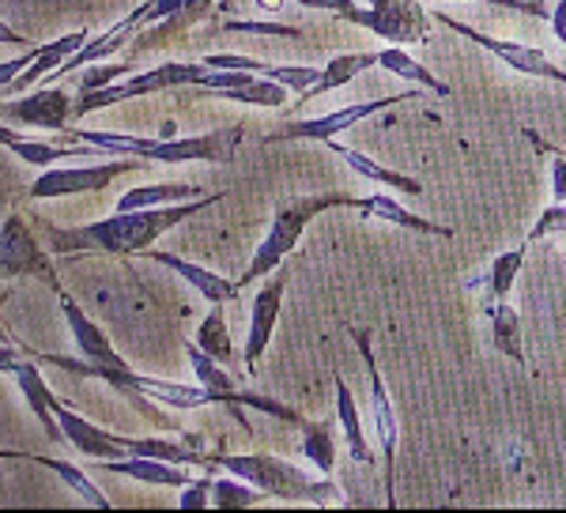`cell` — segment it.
<instances>
[{
	"label": "cell",
	"mask_w": 566,
	"mask_h": 513,
	"mask_svg": "<svg viewBox=\"0 0 566 513\" xmlns=\"http://www.w3.org/2000/svg\"><path fill=\"white\" fill-rule=\"evenodd\" d=\"M34 355V352H31ZM42 363H53L57 370H69V374H80V378H98L106 385H114L129 405L140 411L144 419H151L159 430H170L178 427L167 411H159L155 405H167V408H178V411H193V408H208V405H223L231 411H239V423L242 419V408H258L264 416L280 419V423H295L303 430V411L280 405V400L264 397V392H245V389H234V392H223V389H208V385H181V381H163V378H148V374H136L129 363H95V359H69V355H34Z\"/></svg>",
	"instance_id": "6da1fadb"
},
{
	"label": "cell",
	"mask_w": 566,
	"mask_h": 513,
	"mask_svg": "<svg viewBox=\"0 0 566 513\" xmlns=\"http://www.w3.org/2000/svg\"><path fill=\"white\" fill-rule=\"evenodd\" d=\"M227 192H205L197 200H181V205L167 208H140V212H117L109 219L84 227H57L50 219H42V231L50 238L53 253H109V256H136L151 250V242H159L167 231H175L178 223L193 219L208 208H216Z\"/></svg>",
	"instance_id": "7a4b0ae2"
},
{
	"label": "cell",
	"mask_w": 566,
	"mask_h": 513,
	"mask_svg": "<svg viewBox=\"0 0 566 513\" xmlns=\"http://www.w3.org/2000/svg\"><path fill=\"white\" fill-rule=\"evenodd\" d=\"M69 144H87L95 151L109 155H136L144 163H231L239 155L245 128L227 125L205 136H129V133H98V128H65Z\"/></svg>",
	"instance_id": "3957f363"
},
{
	"label": "cell",
	"mask_w": 566,
	"mask_h": 513,
	"mask_svg": "<svg viewBox=\"0 0 566 513\" xmlns=\"http://www.w3.org/2000/svg\"><path fill=\"white\" fill-rule=\"evenodd\" d=\"M212 457V469H223L239 480L253 483L258 491L272 494L283 502H344L340 488L333 480H314L298 464L283 461L272 453H208Z\"/></svg>",
	"instance_id": "277c9868"
},
{
	"label": "cell",
	"mask_w": 566,
	"mask_h": 513,
	"mask_svg": "<svg viewBox=\"0 0 566 513\" xmlns=\"http://www.w3.org/2000/svg\"><path fill=\"white\" fill-rule=\"evenodd\" d=\"M355 200L359 197H348V192H314V197H298V200H287V205H280L276 212H272V227L269 234H264V242L258 245V253H253L250 269L242 272L239 283L242 287H250V283H261L269 272H276L283 261H287V253L298 245V238L310 227V219H317L322 212H333V208H355Z\"/></svg>",
	"instance_id": "5b68a950"
},
{
	"label": "cell",
	"mask_w": 566,
	"mask_h": 513,
	"mask_svg": "<svg viewBox=\"0 0 566 513\" xmlns=\"http://www.w3.org/2000/svg\"><path fill=\"white\" fill-rule=\"evenodd\" d=\"M344 23L386 39V45H427L431 42V15L419 0H363Z\"/></svg>",
	"instance_id": "8992f818"
},
{
	"label": "cell",
	"mask_w": 566,
	"mask_h": 513,
	"mask_svg": "<svg viewBox=\"0 0 566 513\" xmlns=\"http://www.w3.org/2000/svg\"><path fill=\"white\" fill-rule=\"evenodd\" d=\"M348 336L352 344L359 347V359L367 366V381H370V423H374V435L381 442V457H386V488H389V506H397V494H392V483H397V411H392V400H389V389L381 381V370H378V359H374V344H370V333L367 328H355L348 325Z\"/></svg>",
	"instance_id": "52a82bcc"
},
{
	"label": "cell",
	"mask_w": 566,
	"mask_h": 513,
	"mask_svg": "<svg viewBox=\"0 0 566 513\" xmlns=\"http://www.w3.org/2000/svg\"><path fill=\"white\" fill-rule=\"evenodd\" d=\"M212 12V0H148L136 12H129V20L136 27H155V31H140L129 45V57H144L155 45L178 39L181 31H189L193 23H200Z\"/></svg>",
	"instance_id": "ba28073f"
},
{
	"label": "cell",
	"mask_w": 566,
	"mask_h": 513,
	"mask_svg": "<svg viewBox=\"0 0 566 513\" xmlns=\"http://www.w3.org/2000/svg\"><path fill=\"white\" fill-rule=\"evenodd\" d=\"M434 20L442 27H450L453 34H461L464 42L480 45V50H488L491 57H499L506 69L522 72V76H533V80H552V84H563L566 87V72L547 57L544 50H536V45H525V42H506V39H491V34H480L476 27L453 20L450 12H434Z\"/></svg>",
	"instance_id": "9c48e42d"
},
{
	"label": "cell",
	"mask_w": 566,
	"mask_h": 513,
	"mask_svg": "<svg viewBox=\"0 0 566 513\" xmlns=\"http://www.w3.org/2000/svg\"><path fill=\"white\" fill-rule=\"evenodd\" d=\"M419 91H392V95H381V98H370V103H355V106H344V109H333V114H322V117H310V122H287L276 133L264 136V144H287V140H336L340 133H348L355 122H363V117H374L381 114V109L397 106V103H408V98H416Z\"/></svg>",
	"instance_id": "30bf717a"
},
{
	"label": "cell",
	"mask_w": 566,
	"mask_h": 513,
	"mask_svg": "<svg viewBox=\"0 0 566 513\" xmlns=\"http://www.w3.org/2000/svg\"><path fill=\"white\" fill-rule=\"evenodd\" d=\"M0 272H4V280L34 276V280H42L50 291H65V283H61L53 261L42 253V242L31 234L27 219L15 216V212L4 219V231H0Z\"/></svg>",
	"instance_id": "8fae6325"
},
{
	"label": "cell",
	"mask_w": 566,
	"mask_h": 513,
	"mask_svg": "<svg viewBox=\"0 0 566 513\" xmlns=\"http://www.w3.org/2000/svg\"><path fill=\"white\" fill-rule=\"evenodd\" d=\"M144 167V159H117V163H98V167H45L42 178L27 189L31 200H57V197H76V192H98L106 189L109 181L125 178V174H136Z\"/></svg>",
	"instance_id": "7c38bea8"
},
{
	"label": "cell",
	"mask_w": 566,
	"mask_h": 513,
	"mask_svg": "<svg viewBox=\"0 0 566 513\" xmlns=\"http://www.w3.org/2000/svg\"><path fill=\"white\" fill-rule=\"evenodd\" d=\"M34 355H15V344L4 336V347H0V370L4 374H12L15 381H20V389H23V400L31 405L34 411V419L42 423V435L50 438V442H69V435H65V427H61V419H57V411H53V400H57V392H50V385L42 381V374H39V366L31 363Z\"/></svg>",
	"instance_id": "4fadbf2b"
},
{
	"label": "cell",
	"mask_w": 566,
	"mask_h": 513,
	"mask_svg": "<svg viewBox=\"0 0 566 513\" xmlns=\"http://www.w3.org/2000/svg\"><path fill=\"white\" fill-rule=\"evenodd\" d=\"M72 114H76V98L57 84H45L42 91H34V95L4 98V103H0V122L4 125L45 128V133H65Z\"/></svg>",
	"instance_id": "5bb4252c"
},
{
	"label": "cell",
	"mask_w": 566,
	"mask_h": 513,
	"mask_svg": "<svg viewBox=\"0 0 566 513\" xmlns=\"http://www.w3.org/2000/svg\"><path fill=\"white\" fill-rule=\"evenodd\" d=\"M291 269L280 264L272 276L261 280L258 295H253V314H250V336H245V374H258L261 370V355L269 352V341L276 333V321H280V306H283V291H287Z\"/></svg>",
	"instance_id": "9a60e30c"
},
{
	"label": "cell",
	"mask_w": 566,
	"mask_h": 513,
	"mask_svg": "<svg viewBox=\"0 0 566 513\" xmlns=\"http://www.w3.org/2000/svg\"><path fill=\"white\" fill-rule=\"evenodd\" d=\"M140 256H144V261L163 264V269H170V272H178V276L186 280L200 299L212 302V306H216V302H231V299H239V291H242V283H239V280H223V276H219V272L200 269V264L186 261V256H178V253H167V250H144Z\"/></svg>",
	"instance_id": "2e32d148"
},
{
	"label": "cell",
	"mask_w": 566,
	"mask_h": 513,
	"mask_svg": "<svg viewBox=\"0 0 566 513\" xmlns=\"http://www.w3.org/2000/svg\"><path fill=\"white\" fill-rule=\"evenodd\" d=\"M525 253H528V242H522L517 250H506L499 253L495 261H491L488 272H480V276L464 280V291H472V295L480 299V310L488 314L495 302H506L510 299V287H514L517 272H522L525 264Z\"/></svg>",
	"instance_id": "e0dca14e"
},
{
	"label": "cell",
	"mask_w": 566,
	"mask_h": 513,
	"mask_svg": "<svg viewBox=\"0 0 566 513\" xmlns=\"http://www.w3.org/2000/svg\"><path fill=\"white\" fill-rule=\"evenodd\" d=\"M355 212L359 219H381V223H392L400 231H412V234H427V238H453V227L431 223V219L408 212L405 205H397L386 192H374V197H359L355 200Z\"/></svg>",
	"instance_id": "ac0fdd59"
},
{
	"label": "cell",
	"mask_w": 566,
	"mask_h": 513,
	"mask_svg": "<svg viewBox=\"0 0 566 513\" xmlns=\"http://www.w3.org/2000/svg\"><path fill=\"white\" fill-rule=\"evenodd\" d=\"M106 472L114 475H129V480L151 483V488H189V472L186 464L163 461V457H114V461H98Z\"/></svg>",
	"instance_id": "d6986e66"
},
{
	"label": "cell",
	"mask_w": 566,
	"mask_h": 513,
	"mask_svg": "<svg viewBox=\"0 0 566 513\" xmlns=\"http://www.w3.org/2000/svg\"><path fill=\"white\" fill-rule=\"evenodd\" d=\"M57 299H61V314H65V321H69L72 341H76V347H80V355H84V359H95V363H125L122 355L114 352L109 336L84 314V310L76 306V299H72L69 291H57Z\"/></svg>",
	"instance_id": "ffe728a7"
},
{
	"label": "cell",
	"mask_w": 566,
	"mask_h": 513,
	"mask_svg": "<svg viewBox=\"0 0 566 513\" xmlns=\"http://www.w3.org/2000/svg\"><path fill=\"white\" fill-rule=\"evenodd\" d=\"M140 34V27H136L129 15H125L122 23H114L109 31H103V34H95L87 45H80L72 57L61 64L57 72H53L45 84H57V80H65V76H72L76 69H84V64H95V61H103V57H109V53H117V50H125V45H133V39Z\"/></svg>",
	"instance_id": "44dd1931"
},
{
	"label": "cell",
	"mask_w": 566,
	"mask_h": 513,
	"mask_svg": "<svg viewBox=\"0 0 566 513\" xmlns=\"http://www.w3.org/2000/svg\"><path fill=\"white\" fill-rule=\"evenodd\" d=\"M378 64V50H359V53H340V57H333L322 69V80H317L314 87L303 91V95L295 98V106H291V114H298L310 98H317V95H328V91H336V87H344V84H352L355 76H363L367 69H374Z\"/></svg>",
	"instance_id": "7402d4cb"
},
{
	"label": "cell",
	"mask_w": 566,
	"mask_h": 513,
	"mask_svg": "<svg viewBox=\"0 0 566 513\" xmlns=\"http://www.w3.org/2000/svg\"><path fill=\"white\" fill-rule=\"evenodd\" d=\"M328 151L340 155V159L348 163V167H352L355 174H359V178H367V181H381V186H389V189L405 192V197H423V181H416V178H408V174H397V170L381 167V163H374L370 155H363V151L348 148V144L328 140Z\"/></svg>",
	"instance_id": "603a6c76"
},
{
	"label": "cell",
	"mask_w": 566,
	"mask_h": 513,
	"mask_svg": "<svg viewBox=\"0 0 566 513\" xmlns=\"http://www.w3.org/2000/svg\"><path fill=\"white\" fill-rule=\"evenodd\" d=\"M208 189L189 186V181H155V186H136L117 200V212H140V208H167L181 205V200H197Z\"/></svg>",
	"instance_id": "cb8c5ba5"
},
{
	"label": "cell",
	"mask_w": 566,
	"mask_h": 513,
	"mask_svg": "<svg viewBox=\"0 0 566 513\" xmlns=\"http://www.w3.org/2000/svg\"><path fill=\"white\" fill-rule=\"evenodd\" d=\"M378 69H386L392 76L408 80V84L431 91V95H442V98L453 95V87L446 84V80H438L431 69H423V64L408 53V45H386V50H378Z\"/></svg>",
	"instance_id": "d4e9b609"
},
{
	"label": "cell",
	"mask_w": 566,
	"mask_h": 513,
	"mask_svg": "<svg viewBox=\"0 0 566 513\" xmlns=\"http://www.w3.org/2000/svg\"><path fill=\"white\" fill-rule=\"evenodd\" d=\"M0 457H4V461H34V464H42V469L57 472L61 480H65L69 488L87 502V506H95V510H109V499H106V494L98 491L95 483H91V475H87V472H80L72 461H57V457H39V453H15V449H4V453H0Z\"/></svg>",
	"instance_id": "484cf974"
},
{
	"label": "cell",
	"mask_w": 566,
	"mask_h": 513,
	"mask_svg": "<svg viewBox=\"0 0 566 513\" xmlns=\"http://www.w3.org/2000/svg\"><path fill=\"white\" fill-rule=\"evenodd\" d=\"M333 389H336V416H340V430L348 438V449L355 457V464H374V453L367 446V430H363V416H359V405H355L348 381L333 370Z\"/></svg>",
	"instance_id": "4316f807"
},
{
	"label": "cell",
	"mask_w": 566,
	"mask_h": 513,
	"mask_svg": "<svg viewBox=\"0 0 566 513\" xmlns=\"http://www.w3.org/2000/svg\"><path fill=\"white\" fill-rule=\"evenodd\" d=\"M0 144H4L8 151H15L23 163H31V167H57V163L72 159V155H84V144H39V140H27V136L15 133L12 125H0Z\"/></svg>",
	"instance_id": "83f0119b"
},
{
	"label": "cell",
	"mask_w": 566,
	"mask_h": 513,
	"mask_svg": "<svg viewBox=\"0 0 566 513\" xmlns=\"http://www.w3.org/2000/svg\"><path fill=\"white\" fill-rule=\"evenodd\" d=\"M488 325H491V344L499 355H506L510 363L525 366V344H522V317L510 302H495L488 310Z\"/></svg>",
	"instance_id": "f1b7e54d"
},
{
	"label": "cell",
	"mask_w": 566,
	"mask_h": 513,
	"mask_svg": "<svg viewBox=\"0 0 566 513\" xmlns=\"http://www.w3.org/2000/svg\"><path fill=\"white\" fill-rule=\"evenodd\" d=\"M303 453L322 475H333V469H336L333 423H310V419H306V423H303Z\"/></svg>",
	"instance_id": "f546056e"
},
{
	"label": "cell",
	"mask_w": 566,
	"mask_h": 513,
	"mask_svg": "<svg viewBox=\"0 0 566 513\" xmlns=\"http://www.w3.org/2000/svg\"><path fill=\"white\" fill-rule=\"evenodd\" d=\"M197 344L205 347L208 355H216L219 363L234 359V344H231V333H227V321H223V302H216V306L208 310V317L200 321Z\"/></svg>",
	"instance_id": "4dcf8cb0"
},
{
	"label": "cell",
	"mask_w": 566,
	"mask_h": 513,
	"mask_svg": "<svg viewBox=\"0 0 566 513\" xmlns=\"http://www.w3.org/2000/svg\"><path fill=\"white\" fill-rule=\"evenodd\" d=\"M186 355H189V366H193V374H197L200 385H208V389H223V392L239 389V381H234L231 374H227L223 366H219L216 355H208L197 341L186 344Z\"/></svg>",
	"instance_id": "1f68e13d"
},
{
	"label": "cell",
	"mask_w": 566,
	"mask_h": 513,
	"mask_svg": "<svg viewBox=\"0 0 566 513\" xmlns=\"http://www.w3.org/2000/svg\"><path fill=\"white\" fill-rule=\"evenodd\" d=\"M239 480V475H234ZM234 480H219L216 475V488H212V506L216 510H234V506H258L261 499H269L264 491H258L253 483H234Z\"/></svg>",
	"instance_id": "d6a6232c"
},
{
	"label": "cell",
	"mask_w": 566,
	"mask_h": 513,
	"mask_svg": "<svg viewBox=\"0 0 566 513\" xmlns=\"http://www.w3.org/2000/svg\"><path fill=\"white\" fill-rule=\"evenodd\" d=\"M136 72V61L125 57V61H114V64H87V72L80 76V87L76 91H98V87H109L117 84L122 76H133Z\"/></svg>",
	"instance_id": "836d02e7"
},
{
	"label": "cell",
	"mask_w": 566,
	"mask_h": 513,
	"mask_svg": "<svg viewBox=\"0 0 566 513\" xmlns=\"http://www.w3.org/2000/svg\"><path fill=\"white\" fill-rule=\"evenodd\" d=\"M261 76H272V80H280L283 87H291V91H310L317 84V80H322V69H291V64H264L261 69Z\"/></svg>",
	"instance_id": "e575fe53"
},
{
	"label": "cell",
	"mask_w": 566,
	"mask_h": 513,
	"mask_svg": "<svg viewBox=\"0 0 566 513\" xmlns=\"http://www.w3.org/2000/svg\"><path fill=\"white\" fill-rule=\"evenodd\" d=\"M223 34H269V39H303V31H298V27H287V23H258V20L223 23Z\"/></svg>",
	"instance_id": "d590c367"
},
{
	"label": "cell",
	"mask_w": 566,
	"mask_h": 513,
	"mask_svg": "<svg viewBox=\"0 0 566 513\" xmlns=\"http://www.w3.org/2000/svg\"><path fill=\"white\" fill-rule=\"evenodd\" d=\"M469 4H491V8H502V12L533 15V20H552V4H547V0H469Z\"/></svg>",
	"instance_id": "8d00e7d4"
},
{
	"label": "cell",
	"mask_w": 566,
	"mask_h": 513,
	"mask_svg": "<svg viewBox=\"0 0 566 513\" xmlns=\"http://www.w3.org/2000/svg\"><path fill=\"white\" fill-rule=\"evenodd\" d=\"M552 234H566V205H552L547 212H541V219H536V227L528 231L525 242H541V238H552Z\"/></svg>",
	"instance_id": "74e56055"
},
{
	"label": "cell",
	"mask_w": 566,
	"mask_h": 513,
	"mask_svg": "<svg viewBox=\"0 0 566 513\" xmlns=\"http://www.w3.org/2000/svg\"><path fill=\"white\" fill-rule=\"evenodd\" d=\"M212 488H216V475H205V480H193L189 488H181L178 494V506H186V510H200V506H208L212 502Z\"/></svg>",
	"instance_id": "f35d334b"
},
{
	"label": "cell",
	"mask_w": 566,
	"mask_h": 513,
	"mask_svg": "<svg viewBox=\"0 0 566 513\" xmlns=\"http://www.w3.org/2000/svg\"><path fill=\"white\" fill-rule=\"evenodd\" d=\"M205 64H208V69H245V72H261L264 69V61L242 57V53H208Z\"/></svg>",
	"instance_id": "ab89813d"
},
{
	"label": "cell",
	"mask_w": 566,
	"mask_h": 513,
	"mask_svg": "<svg viewBox=\"0 0 566 513\" xmlns=\"http://www.w3.org/2000/svg\"><path fill=\"white\" fill-rule=\"evenodd\" d=\"M303 8H314V12H333L336 20H348V12L355 8V0H295Z\"/></svg>",
	"instance_id": "60d3db41"
},
{
	"label": "cell",
	"mask_w": 566,
	"mask_h": 513,
	"mask_svg": "<svg viewBox=\"0 0 566 513\" xmlns=\"http://www.w3.org/2000/svg\"><path fill=\"white\" fill-rule=\"evenodd\" d=\"M552 31H555V39H559V45L566 50V0H555L552 4Z\"/></svg>",
	"instance_id": "b9f144b4"
},
{
	"label": "cell",
	"mask_w": 566,
	"mask_h": 513,
	"mask_svg": "<svg viewBox=\"0 0 566 513\" xmlns=\"http://www.w3.org/2000/svg\"><path fill=\"white\" fill-rule=\"evenodd\" d=\"M559 151H563V148H559ZM563 155H566V151H563Z\"/></svg>",
	"instance_id": "7bdbcfd3"
}]
</instances>
